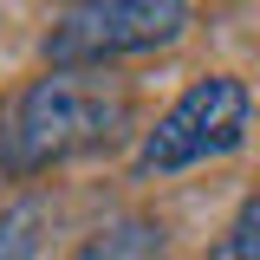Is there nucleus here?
I'll return each mask as SVG.
<instances>
[{
	"instance_id": "obj_3",
	"label": "nucleus",
	"mask_w": 260,
	"mask_h": 260,
	"mask_svg": "<svg viewBox=\"0 0 260 260\" xmlns=\"http://www.w3.org/2000/svg\"><path fill=\"white\" fill-rule=\"evenodd\" d=\"M189 20L195 13L182 0H85L46 26L39 52H46V72H111L117 59L176 46Z\"/></svg>"
},
{
	"instance_id": "obj_6",
	"label": "nucleus",
	"mask_w": 260,
	"mask_h": 260,
	"mask_svg": "<svg viewBox=\"0 0 260 260\" xmlns=\"http://www.w3.org/2000/svg\"><path fill=\"white\" fill-rule=\"evenodd\" d=\"M0 260H39V202L0 215Z\"/></svg>"
},
{
	"instance_id": "obj_1",
	"label": "nucleus",
	"mask_w": 260,
	"mask_h": 260,
	"mask_svg": "<svg viewBox=\"0 0 260 260\" xmlns=\"http://www.w3.org/2000/svg\"><path fill=\"white\" fill-rule=\"evenodd\" d=\"M130 124V91L111 72H39L0 111V169L39 176L52 162L98 150Z\"/></svg>"
},
{
	"instance_id": "obj_4",
	"label": "nucleus",
	"mask_w": 260,
	"mask_h": 260,
	"mask_svg": "<svg viewBox=\"0 0 260 260\" xmlns=\"http://www.w3.org/2000/svg\"><path fill=\"white\" fill-rule=\"evenodd\" d=\"M65 260H162V228L150 215H117V221L91 228Z\"/></svg>"
},
{
	"instance_id": "obj_5",
	"label": "nucleus",
	"mask_w": 260,
	"mask_h": 260,
	"mask_svg": "<svg viewBox=\"0 0 260 260\" xmlns=\"http://www.w3.org/2000/svg\"><path fill=\"white\" fill-rule=\"evenodd\" d=\"M208 260H260V195H247V202L228 215V228L215 234Z\"/></svg>"
},
{
	"instance_id": "obj_2",
	"label": "nucleus",
	"mask_w": 260,
	"mask_h": 260,
	"mask_svg": "<svg viewBox=\"0 0 260 260\" xmlns=\"http://www.w3.org/2000/svg\"><path fill=\"white\" fill-rule=\"evenodd\" d=\"M247 124H254V91L247 78L234 72H208L156 111V124L137 137V156L130 169L150 182V176H182V169H202V162L228 156L247 143Z\"/></svg>"
}]
</instances>
